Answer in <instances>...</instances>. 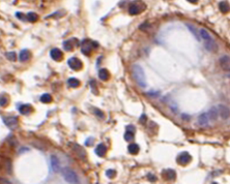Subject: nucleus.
Listing matches in <instances>:
<instances>
[{
	"instance_id": "nucleus-1",
	"label": "nucleus",
	"mask_w": 230,
	"mask_h": 184,
	"mask_svg": "<svg viewBox=\"0 0 230 184\" xmlns=\"http://www.w3.org/2000/svg\"><path fill=\"white\" fill-rule=\"evenodd\" d=\"M132 73H133V77L135 81L137 82V84L140 87L145 88L147 86L146 83V77H145V73L143 71V68L138 64H135L132 68Z\"/></svg>"
},
{
	"instance_id": "nucleus-2",
	"label": "nucleus",
	"mask_w": 230,
	"mask_h": 184,
	"mask_svg": "<svg viewBox=\"0 0 230 184\" xmlns=\"http://www.w3.org/2000/svg\"><path fill=\"white\" fill-rule=\"evenodd\" d=\"M61 173H62L63 178L66 182H68V183H79V178L73 170L66 168V169H63Z\"/></svg>"
},
{
	"instance_id": "nucleus-3",
	"label": "nucleus",
	"mask_w": 230,
	"mask_h": 184,
	"mask_svg": "<svg viewBox=\"0 0 230 184\" xmlns=\"http://www.w3.org/2000/svg\"><path fill=\"white\" fill-rule=\"evenodd\" d=\"M97 43H95V42H92V40H84L82 42V53L85 55H89L90 54V52L92 49L97 48Z\"/></svg>"
},
{
	"instance_id": "nucleus-4",
	"label": "nucleus",
	"mask_w": 230,
	"mask_h": 184,
	"mask_svg": "<svg viewBox=\"0 0 230 184\" xmlns=\"http://www.w3.org/2000/svg\"><path fill=\"white\" fill-rule=\"evenodd\" d=\"M176 160H177V162H178L179 164H182V166H187L188 164H190V162H192V156L188 152H182L177 156Z\"/></svg>"
},
{
	"instance_id": "nucleus-5",
	"label": "nucleus",
	"mask_w": 230,
	"mask_h": 184,
	"mask_svg": "<svg viewBox=\"0 0 230 184\" xmlns=\"http://www.w3.org/2000/svg\"><path fill=\"white\" fill-rule=\"evenodd\" d=\"M68 66L73 69V71H80L81 68H82L83 64L81 62V60H79L78 58L76 57H73V58H70L68 61Z\"/></svg>"
},
{
	"instance_id": "nucleus-6",
	"label": "nucleus",
	"mask_w": 230,
	"mask_h": 184,
	"mask_svg": "<svg viewBox=\"0 0 230 184\" xmlns=\"http://www.w3.org/2000/svg\"><path fill=\"white\" fill-rule=\"evenodd\" d=\"M145 9V6L139 5V3H133V4H131L130 5V7H129V14L132 15V16H135V15H138L140 14L141 11H143V9Z\"/></svg>"
},
{
	"instance_id": "nucleus-7",
	"label": "nucleus",
	"mask_w": 230,
	"mask_h": 184,
	"mask_svg": "<svg viewBox=\"0 0 230 184\" xmlns=\"http://www.w3.org/2000/svg\"><path fill=\"white\" fill-rule=\"evenodd\" d=\"M78 46H79V42L77 40V38H72L63 43V48L66 51H72L75 47H78Z\"/></svg>"
},
{
	"instance_id": "nucleus-8",
	"label": "nucleus",
	"mask_w": 230,
	"mask_h": 184,
	"mask_svg": "<svg viewBox=\"0 0 230 184\" xmlns=\"http://www.w3.org/2000/svg\"><path fill=\"white\" fill-rule=\"evenodd\" d=\"M218 112L219 115L223 118V119H228L230 116V110L224 105H219L218 106Z\"/></svg>"
},
{
	"instance_id": "nucleus-9",
	"label": "nucleus",
	"mask_w": 230,
	"mask_h": 184,
	"mask_svg": "<svg viewBox=\"0 0 230 184\" xmlns=\"http://www.w3.org/2000/svg\"><path fill=\"white\" fill-rule=\"evenodd\" d=\"M220 64L221 67L226 71H230V57L229 56H222L220 58Z\"/></svg>"
},
{
	"instance_id": "nucleus-10",
	"label": "nucleus",
	"mask_w": 230,
	"mask_h": 184,
	"mask_svg": "<svg viewBox=\"0 0 230 184\" xmlns=\"http://www.w3.org/2000/svg\"><path fill=\"white\" fill-rule=\"evenodd\" d=\"M3 121L5 125H7L11 129H15L18 126V119L16 117H6V118H3Z\"/></svg>"
},
{
	"instance_id": "nucleus-11",
	"label": "nucleus",
	"mask_w": 230,
	"mask_h": 184,
	"mask_svg": "<svg viewBox=\"0 0 230 184\" xmlns=\"http://www.w3.org/2000/svg\"><path fill=\"white\" fill-rule=\"evenodd\" d=\"M209 118H208L207 113H202L200 116L198 117V124L201 126V127H205L209 124Z\"/></svg>"
},
{
	"instance_id": "nucleus-12",
	"label": "nucleus",
	"mask_w": 230,
	"mask_h": 184,
	"mask_svg": "<svg viewBox=\"0 0 230 184\" xmlns=\"http://www.w3.org/2000/svg\"><path fill=\"white\" fill-rule=\"evenodd\" d=\"M50 55H51L52 59L55 60V61H60L63 58L62 52L60 51L59 49H52L51 52H50Z\"/></svg>"
},
{
	"instance_id": "nucleus-13",
	"label": "nucleus",
	"mask_w": 230,
	"mask_h": 184,
	"mask_svg": "<svg viewBox=\"0 0 230 184\" xmlns=\"http://www.w3.org/2000/svg\"><path fill=\"white\" fill-rule=\"evenodd\" d=\"M208 118H209L210 121H216L218 119V117H219V112H218V108L216 107H213V108H210L209 111H208Z\"/></svg>"
},
{
	"instance_id": "nucleus-14",
	"label": "nucleus",
	"mask_w": 230,
	"mask_h": 184,
	"mask_svg": "<svg viewBox=\"0 0 230 184\" xmlns=\"http://www.w3.org/2000/svg\"><path fill=\"white\" fill-rule=\"evenodd\" d=\"M204 46H205V49L209 52L217 51V48H218V46H217V44L215 43L213 40H208V42H204Z\"/></svg>"
},
{
	"instance_id": "nucleus-15",
	"label": "nucleus",
	"mask_w": 230,
	"mask_h": 184,
	"mask_svg": "<svg viewBox=\"0 0 230 184\" xmlns=\"http://www.w3.org/2000/svg\"><path fill=\"white\" fill-rule=\"evenodd\" d=\"M74 150L75 152L78 154V156H79L80 158H82V159L86 158V152L81 146H79V145H74Z\"/></svg>"
},
{
	"instance_id": "nucleus-16",
	"label": "nucleus",
	"mask_w": 230,
	"mask_h": 184,
	"mask_svg": "<svg viewBox=\"0 0 230 184\" xmlns=\"http://www.w3.org/2000/svg\"><path fill=\"white\" fill-rule=\"evenodd\" d=\"M30 56H31V54H30V52L28 50H22L20 55H19V59L22 62H25V61H28Z\"/></svg>"
},
{
	"instance_id": "nucleus-17",
	"label": "nucleus",
	"mask_w": 230,
	"mask_h": 184,
	"mask_svg": "<svg viewBox=\"0 0 230 184\" xmlns=\"http://www.w3.org/2000/svg\"><path fill=\"white\" fill-rule=\"evenodd\" d=\"M95 153H97V155L103 157V156L106 155V153H107V147H106L104 144H99L97 148H95Z\"/></svg>"
},
{
	"instance_id": "nucleus-18",
	"label": "nucleus",
	"mask_w": 230,
	"mask_h": 184,
	"mask_svg": "<svg viewBox=\"0 0 230 184\" xmlns=\"http://www.w3.org/2000/svg\"><path fill=\"white\" fill-rule=\"evenodd\" d=\"M51 166L52 169L54 170V172H58L59 171V160L55 155L51 156Z\"/></svg>"
},
{
	"instance_id": "nucleus-19",
	"label": "nucleus",
	"mask_w": 230,
	"mask_h": 184,
	"mask_svg": "<svg viewBox=\"0 0 230 184\" xmlns=\"http://www.w3.org/2000/svg\"><path fill=\"white\" fill-rule=\"evenodd\" d=\"M19 111L23 115H28V114H30L32 112V108L30 105H23L19 108Z\"/></svg>"
},
{
	"instance_id": "nucleus-20",
	"label": "nucleus",
	"mask_w": 230,
	"mask_h": 184,
	"mask_svg": "<svg viewBox=\"0 0 230 184\" xmlns=\"http://www.w3.org/2000/svg\"><path fill=\"white\" fill-rule=\"evenodd\" d=\"M99 79L103 80V81H107V80L110 78V75H109V71H107V69L103 68V69H99Z\"/></svg>"
},
{
	"instance_id": "nucleus-21",
	"label": "nucleus",
	"mask_w": 230,
	"mask_h": 184,
	"mask_svg": "<svg viewBox=\"0 0 230 184\" xmlns=\"http://www.w3.org/2000/svg\"><path fill=\"white\" fill-rule=\"evenodd\" d=\"M219 9L223 14H226L230 11V6L226 1H222V2L219 3Z\"/></svg>"
},
{
	"instance_id": "nucleus-22",
	"label": "nucleus",
	"mask_w": 230,
	"mask_h": 184,
	"mask_svg": "<svg viewBox=\"0 0 230 184\" xmlns=\"http://www.w3.org/2000/svg\"><path fill=\"white\" fill-rule=\"evenodd\" d=\"M199 34H200V36H201V38L204 42H208V40H213L211 38V36L209 35V33H208L205 29H201L200 31H199Z\"/></svg>"
},
{
	"instance_id": "nucleus-23",
	"label": "nucleus",
	"mask_w": 230,
	"mask_h": 184,
	"mask_svg": "<svg viewBox=\"0 0 230 184\" xmlns=\"http://www.w3.org/2000/svg\"><path fill=\"white\" fill-rule=\"evenodd\" d=\"M165 176L168 180H175L176 178V173L173 170H167L165 172Z\"/></svg>"
},
{
	"instance_id": "nucleus-24",
	"label": "nucleus",
	"mask_w": 230,
	"mask_h": 184,
	"mask_svg": "<svg viewBox=\"0 0 230 184\" xmlns=\"http://www.w3.org/2000/svg\"><path fill=\"white\" fill-rule=\"evenodd\" d=\"M128 150L131 154H137V153L139 152V146L137 144H131L129 145Z\"/></svg>"
},
{
	"instance_id": "nucleus-25",
	"label": "nucleus",
	"mask_w": 230,
	"mask_h": 184,
	"mask_svg": "<svg viewBox=\"0 0 230 184\" xmlns=\"http://www.w3.org/2000/svg\"><path fill=\"white\" fill-rule=\"evenodd\" d=\"M68 84L70 87H73V88H77L80 86V82L79 80L75 79V78H71V79H68Z\"/></svg>"
},
{
	"instance_id": "nucleus-26",
	"label": "nucleus",
	"mask_w": 230,
	"mask_h": 184,
	"mask_svg": "<svg viewBox=\"0 0 230 184\" xmlns=\"http://www.w3.org/2000/svg\"><path fill=\"white\" fill-rule=\"evenodd\" d=\"M40 102H44V104H49V102H52V96L48 93L43 94V95L40 96Z\"/></svg>"
},
{
	"instance_id": "nucleus-27",
	"label": "nucleus",
	"mask_w": 230,
	"mask_h": 184,
	"mask_svg": "<svg viewBox=\"0 0 230 184\" xmlns=\"http://www.w3.org/2000/svg\"><path fill=\"white\" fill-rule=\"evenodd\" d=\"M37 19H38V17H37V15L35 13H29L27 15V20L29 22H36Z\"/></svg>"
},
{
	"instance_id": "nucleus-28",
	"label": "nucleus",
	"mask_w": 230,
	"mask_h": 184,
	"mask_svg": "<svg viewBox=\"0 0 230 184\" xmlns=\"http://www.w3.org/2000/svg\"><path fill=\"white\" fill-rule=\"evenodd\" d=\"M6 58L11 61H16L17 60V54L15 53V52H9V53H6Z\"/></svg>"
},
{
	"instance_id": "nucleus-29",
	"label": "nucleus",
	"mask_w": 230,
	"mask_h": 184,
	"mask_svg": "<svg viewBox=\"0 0 230 184\" xmlns=\"http://www.w3.org/2000/svg\"><path fill=\"white\" fill-rule=\"evenodd\" d=\"M125 141H133L134 140V133H131V131H128L125 133Z\"/></svg>"
},
{
	"instance_id": "nucleus-30",
	"label": "nucleus",
	"mask_w": 230,
	"mask_h": 184,
	"mask_svg": "<svg viewBox=\"0 0 230 184\" xmlns=\"http://www.w3.org/2000/svg\"><path fill=\"white\" fill-rule=\"evenodd\" d=\"M188 28L190 29V30H191V32H192V33H193L194 35H195V36H196L197 40H200V37H199L198 33H197V32H196V29L194 28L193 26H192V25H188Z\"/></svg>"
},
{
	"instance_id": "nucleus-31",
	"label": "nucleus",
	"mask_w": 230,
	"mask_h": 184,
	"mask_svg": "<svg viewBox=\"0 0 230 184\" xmlns=\"http://www.w3.org/2000/svg\"><path fill=\"white\" fill-rule=\"evenodd\" d=\"M93 111H94V114H95L99 118H101V119H104V118H105V115H104V113H103L101 110H99V109H94Z\"/></svg>"
},
{
	"instance_id": "nucleus-32",
	"label": "nucleus",
	"mask_w": 230,
	"mask_h": 184,
	"mask_svg": "<svg viewBox=\"0 0 230 184\" xmlns=\"http://www.w3.org/2000/svg\"><path fill=\"white\" fill-rule=\"evenodd\" d=\"M106 175H107V177H108V178H114V177H115V175H116V172H115V171L114 170H108L107 171V172H106Z\"/></svg>"
},
{
	"instance_id": "nucleus-33",
	"label": "nucleus",
	"mask_w": 230,
	"mask_h": 184,
	"mask_svg": "<svg viewBox=\"0 0 230 184\" xmlns=\"http://www.w3.org/2000/svg\"><path fill=\"white\" fill-rule=\"evenodd\" d=\"M7 102H9V100H7L6 97L0 96V106H1V107H5V106L7 105Z\"/></svg>"
},
{
	"instance_id": "nucleus-34",
	"label": "nucleus",
	"mask_w": 230,
	"mask_h": 184,
	"mask_svg": "<svg viewBox=\"0 0 230 184\" xmlns=\"http://www.w3.org/2000/svg\"><path fill=\"white\" fill-rule=\"evenodd\" d=\"M90 86H91V88H92L93 93H97V84H95V82H94V80H91Z\"/></svg>"
},
{
	"instance_id": "nucleus-35",
	"label": "nucleus",
	"mask_w": 230,
	"mask_h": 184,
	"mask_svg": "<svg viewBox=\"0 0 230 184\" xmlns=\"http://www.w3.org/2000/svg\"><path fill=\"white\" fill-rule=\"evenodd\" d=\"M135 129H136V128H135L134 125H128V126H127V130H128V131H131V133H135Z\"/></svg>"
},
{
	"instance_id": "nucleus-36",
	"label": "nucleus",
	"mask_w": 230,
	"mask_h": 184,
	"mask_svg": "<svg viewBox=\"0 0 230 184\" xmlns=\"http://www.w3.org/2000/svg\"><path fill=\"white\" fill-rule=\"evenodd\" d=\"M147 178L149 179V181H151V182L156 181V176H153L152 174H148Z\"/></svg>"
},
{
	"instance_id": "nucleus-37",
	"label": "nucleus",
	"mask_w": 230,
	"mask_h": 184,
	"mask_svg": "<svg viewBox=\"0 0 230 184\" xmlns=\"http://www.w3.org/2000/svg\"><path fill=\"white\" fill-rule=\"evenodd\" d=\"M140 123H141V124H144L145 123V121H146V115H145V114H143L142 116L140 117Z\"/></svg>"
},
{
	"instance_id": "nucleus-38",
	"label": "nucleus",
	"mask_w": 230,
	"mask_h": 184,
	"mask_svg": "<svg viewBox=\"0 0 230 184\" xmlns=\"http://www.w3.org/2000/svg\"><path fill=\"white\" fill-rule=\"evenodd\" d=\"M92 143H93V139H92V138H89V139H88L87 141H86L85 144L87 145V146H89V145H91V144H92Z\"/></svg>"
},
{
	"instance_id": "nucleus-39",
	"label": "nucleus",
	"mask_w": 230,
	"mask_h": 184,
	"mask_svg": "<svg viewBox=\"0 0 230 184\" xmlns=\"http://www.w3.org/2000/svg\"><path fill=\"white\" fill-rule=\"evenodd\" d=\"M22 15H23V14H21V13H17V14H16V17H17V18H19V19H22V20H24V19H25V18L23 17Z\"/></svg>"
},
{
	"instance_id": "nucleus-40",
	"label": "nucleus",
	"mask_w": 230,
	"mask_h": 184,
	"mask_svg": "<svg viewBox=\"0 0 230 184\" xmlns=\"http://www.w3.org/2000/svg\"><path fill=\"white\" fill-rule=\"evenodd\" d=\"M189 2H191V3H197L198 2V0H188Z\"/></svg>"
},
{
	"instance_id": "nucleus-41",
	"label": "nucleus",
	"mask_w": 230,
	"mask_h": 184,
	"mask_svg": "<svg viewBox=\"0 0 230 184\" xmlns=\"http://www.w3.org/2000/svg\"><path fill=\"white\" fill-rule=\"evenodd\" d=\"M0 182H2V183H9V181H5V179H0Z\"/></svg>"
}]
</instances>
